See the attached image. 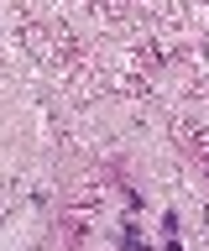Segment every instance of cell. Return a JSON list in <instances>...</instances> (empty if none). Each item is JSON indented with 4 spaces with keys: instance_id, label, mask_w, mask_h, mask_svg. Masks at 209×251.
I'll return each mask as SVG.
<instances>
[{
    "instance_id": "6da1fadb",
    "label": "cell",
    "mask_w": 209,
    "mask_h": 251,
    "mask_svg": "<svg viewBox=\"0 0 209 251\" xmlns=\"http://www.w3.org/2000/svg\"><path fill=\"white\" fill-rule=\"evenodd\" d=\"M126 251H146V246H141V235H136V230L126 235Z\"/></svg>"
}]
</instances>
